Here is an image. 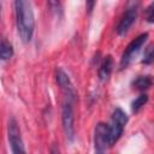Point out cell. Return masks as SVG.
<instances>
[{
  "label": "cell",
  "mask_w": 154,
  "mask_h": 154,
  "mask_svg": "<svg viewBox=\"0 0 154 154\" xmlns=\"http://www.w3.org/2000/svg\"><path fill=\"white\" fill-rule=\"evenodd\" d=\"M14 13L18 35L24 43H28L32 38L35 29V18L30 0H14Z\"/></svg>",
  "instance_id": "cell-1"
},
{
  "label": "cell",
  "mask_w": 154,
  "mask_h": 154,
  "mask_svg": "<svg viewBox=\"0 0 154 154\" xmlns=\"http://www.w3.org/2000/svg\"><path fill=\"white\" fill-rule=\"evenodd\" d=\"M128 123V116L122 108H116L111 117V123L108 125V137H109V147H113L116 142L120 138L124 128Z\"/></svg>",
  "instance_id": "cell-2"
},
{
  "label": "cell",
  "mask_w": 154,
  "mask_h": 154,
  "mask_svg": "<svg viewBox=\"0 0 154 154\" xmlns=\"http://www.w3.org/2000/svg\"><path fill=\"white\" fill-rule=\"evenodd\" d=\"M7 138L12 153H24L25 148L23 144L20 129L14 118H11L7 123Z\"/></svg>",
  "instance_id": "cell-3"
},
{
  "label": "cell",
  "mask_w": 154,
  "mask_h": 154,
  "mask_svg": "<svg viewBox=\"0 0 154 154\" xmlns=\"http://www.w3.org/2000/svg\"><path fill=\"white\" fill-rule=\"evenodd\" d=\"M61 122H63L64 134H65L67 141L72 142L75 138V116H73V109H72L70 101L64 103V106H63Z\"/></svg>",
  "instance_id": "cell-4"
},
{
  "label": "cell",
  "mask_w": 154,
  "mask_h": 154,
  "mask_svg": "<svg viewBox=\"0 0 154 154\" xmlns=\"http://www.w3.org/2000/svg\"><path fill=\"white\" fill-rule=\"evenodd\" d=\"M147 38H148V32H144V34H141L140 36H137L135 40H132V41L128 45V47L125 48V51H124V53H123V55H122V59H120V67H122V69H124V67H126V66L129 65V63L131 61L132 57H134V55L140 51V48L146 43Z\"/></svg>",
  "instance_id": "cell-5"
},
{
  "label": "cell",
  "mask_w": 154,
  "mask_h": 154,
  "mask_svg": "<svg viewBox=\"0 0 154 154\" xmlns=\"http://www.w3.org/2000/svg\"><path fill=\"white\" fill-rule=\"evenodd\" d=\"M94 148L96 153H103L107 148H109L108 125L105 123L96 124L94 129Z\"/></svg>",
  "instance_id": "cell-6"
},
{
  "label": "cell",
  "mask_w": 154,
  "mask_h": 154,
  "mask_svg": "<svg viewBox=\"0 0 154 154\" xmlns=\"http://www.w3.org/2000/svg\"><path fill=\"white\" fill-rule=\"evenodd\" d=\"M137 18V4H134L132 6L128 7L124 16L122 17L118 26H117V32L119 35H124L128 32V30L130 29V26L134 24V22Z\"/></svg>",
  "instance_id": "cell-7"
},
{
  "label": "cell",
  "mask_w": 154,
  "mask_h": 154,
  "mask_svg": "<svg viewBox=\"0 0 154 154\" xmlns=\"http://www.w3.org/2000/svg\"><path fill=\"white\" fill-rule=\"evenodd\" d=\"M55 79H57V83L59 84L60 89L65 93V95L69 96L70 100H73L76 96V91H75V88H73L67 73L61 69H57L55 70Z\"/></svg>",
  "instance_id": "cell-8"
},
{
  "label": "cell",
  "mask_w": 154,
  "mask_h": 154,
  "mask_svg": "<svg viewBox=\"0 0 154 154\" xmlns=\"http://www.w3.org/2000/svg\"><path fill=\"white\" fill-rule=\"evenodd\" d=\"M112 67H113V59L111 55H106L100 65L99 69V77L101 81H107L111 72H112Z\"/></svg>",
  "instance_id": "cell-9"
},
{
  "label": "cell",
  "mask_w": 154,
  "mask_h": 154,
  "mask_svg": "<svg viewBox=\"0 0 154 154\" xmlns=\"http://www.w3.org/2000/svg\"><path fill=\"white\" fill-rule=\"evenodd\" d=\"M152 77L149 75H146V76H138L137 78H135L132 81V85L135 89L140 90V91H144L147 89H149L152 87Z\"/></svg>",
  "instance_id": "cell-10"
},
{
  "label": "cell",
  "mask_w": 154,
  "mask_h": 154,
  "mask_svg": "<svg viewBox=\"0 0 154 154\" xmlns=\"http://www.w3.org/2000/svg\"><path fill=\"white\" fill-rule=\"evenodd\" d=\"M13 55V47L6 40H0V60L5 61L12 58Z\"/></svg>",
  "instance_id": "cell-11"
},
{
  "label": "cell",
  "mask_w": 154,
  "mask_h": 154,
  "mask_svg": "<svg viewBox=\"0 0 154 154\" xmlns=\"http://www.w3.org/2000/svg\"><path fill=\"white\" fill-rule=\"evenodd\" d=\"M147 101H148V95L147 94H141V95H138L132 102H131V111L132 112H138L146 103H147Z\"/></svg>",
  "instance_id": "cell-12"
},
{
  "label": "cell",
  "mask_w": 154,
  "mask_h": 154,
  "mask_svg": "<svg viewBox=\"0 0 154 154\" xmlns=\"http://www.w3.org/2000/svg\"><path fill=\"white\" fill-rule=\"evenodd\" d=\"M153 57H154V54H153V46L150 45V46H148V47H147V49L144 51L142 63H143V64H146V65L152 64V61H153Z\"/></svg>",
  "instance_id": "cell-13"
},
{
  "label": "cell",
  "mask_w": 154,
  "mask_h": 154,
  "mask_svg": "<svg viewBox=\"0 0 154 154\" xmlns=\"http://www.w3.org/2000/svg\"><path fill=\"white\" fill-rule=\"evenodd\" d=\"M48 6L51 8L52 12L59 14L61 12V4H60V0H48Z\"/></svg>",
  "instance_id": "cell-14"
},
{
  "label": "cell",
  "mask_w": 154,
  "mask_h": 154,
  "mask_svg": "<svg viewBox=\"0 0 154 154\" xmlns=\"http://www.w3.org/2000/svg\"><path fill=\"white\" fill-rule=\"evenodd\" d=\"M144 16H146V19L148 23H153V19H154V10H153V2H150L147 8L144 10Z\"/></svg>",
  "instance_id": "cell-15"
},
{
  "label": "cell",
  "mask_w": 154,
  "mask_h": 154,
  "mask_svg": "<svg viewBox=\"0 0 154 154\" xmlns=\"http://www.w3.org/2000/svg\"><path fill=\"white\" fill-rule=\"evenodd\" d=\"M94 5H95V0H85V6H87V10L89 13L93 11Z\"/></svg>",
  "instance_id": "cell-16"
}]
</instances>
